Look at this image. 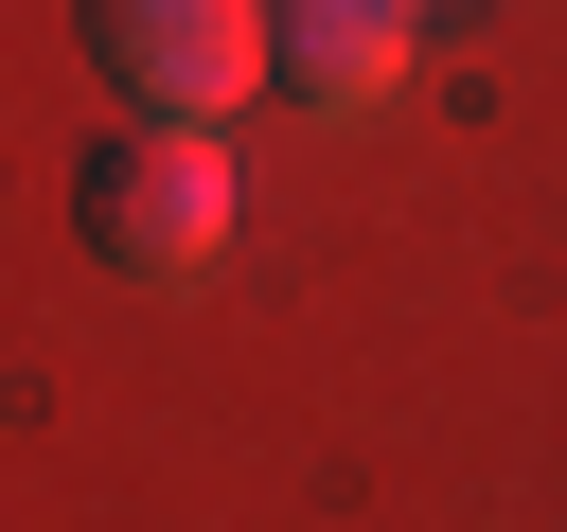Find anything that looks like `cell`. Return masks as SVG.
<instances>
[{
  "label": "cell",
  "mask_w": 567,
  "mask_h": 532,
  "mask_svg": "<svg viewBox=\"0 0 567 532\" xmlns=\"http://www.w3.org/2000/svg\"><path fill=\"white\" fill-rule=\"evenodd\" d=\"M71 231H89V266H124V284H195V266L230 248V160H213V124H195V106H124V124L89 142V177H71Z\"/></svg>",
  "instance_id": "cell-1"
},
{
  "label": "cell",
  "mask_w": 567,
  "mask_h": 532,
  "mask_svg": "<svg viewBox=\"0 0 567 532\" xmlns=\"http://www.w3.org/2000/svg\"><path fill=\"white\" fill-rule=\"evenodd\" d=\"M266 89H284V106H372V89H408V0H266Z\"/></svg>",
  "instance_id": "cell-3"
},
{
  "label": "cell",
  "mask_w": 567,
  "mask_h": 532,
  "mask_svg": "<svg viewBox=\"0 0 567 532\" xmlns=\"http://www.w3.org/2000/svg\"><path fill=\"white\" fill-rule=\"evenodd\" d=\"M71 35H89V71L124 89V106H248L266 89V0H71Z\"/></svg>",
  "instance_id": "cell-2"
},
{
  "label": "cell",
  "mask_w": 567,
  "mask_h": 532,
  "mask_svg": "<svg viewBox=\"0 0 567 532\" xmlns=\"http://www.w3.org/2000/svg\"><path fill=\"white\" fill-rule=\"evenodd\" d=\"M408 18H425V0H408Z\"/></svg>",
  "instance_id": "cell-4"
}]
</instances>
